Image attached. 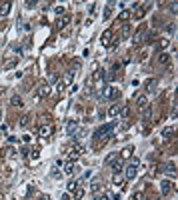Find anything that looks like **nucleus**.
<instances>
[{"label":"nucleus","mask_w":178,"mask_h":200,"mask_svg":"<svg viewBox=\"0 0 178 200\" xmlns=\"http://www.w3.org/2000/svg\"><path fill=\"white\" fill-rule=\"evenodd\" d=\"M114 126H116V124H114V122H110V124H106V126H100V128L96 130L94 136H92V138L96 140V146H100L102 142H106V140H108V136L112 134Z\"/></svg>","instance_id":"f257e3e1"},{"label":"nucleus","mask_w":178,"mask_h":200,"mask_svg":"<svg viewBox=\"0 0 178 200\" xmlns=\"http://www.w3.org/2000/svg\"><path fill=\"white\" fill-rule=\"evenodd\" d=\"M124 174H126V178H128V180L136 178V174H138V162H136V160H134V162H130L128 166L124 168Z\"/></svg>","instance_id":"f03ea898"},{"label":"nucleus","mask_w":178,"mask_h":200,"mask_svg":"<svg viewBox=\"0 0 178 200\" xmlns=\"http://www.w3.org/2000/svg\"><path fill=\"white\" fill-rule=\"evenodd\" d=\"M112 40H114V36H112V28H106V30L102 32V36H100V42H102L104 46H108V44H112Z\"/></svg>","instance_id":"7ed1b4c3"},{"label":"nucleus","mask_w":178,"mask_h":200,"mask_svg":"<svg viewBox=\"0 0 178 200\" xmlns=\"http://www.w3.org/2000/svg\"><path fill=\"white\" fill-rule=\"evenodd\" d=\"M148 8H150V2H146V4H142V6H138V10L134 12V18H136V20H142L144 14L148 12Z\"/></svg>","instance_id":"20e7f679"},{"label":"nucleus","mask_w":178,"mask_h":200,"mask_svg":"<svg viewBox=\"0 0 178 200\" xmlns=\"http://www.w3.org/2000/svg\"><path fill=\"white\" fill-rule=\"evenodd\" d=\"M38 132H40V136L48 138V136H52V132H54V126L52 124H42L40 128H38Z\"/></svg>","instance_id":"39448f33"},{"label":"nucleus","mask_w":178,"mask_h":200,"mask_svg":"<svg viewBox=\"0 0 178 200\" xmlns=\"http://www.w3.org/2000/svg\"><path fill=\"white\" fill-rule=\"evenodd\" d=\"M144 38H146V32H144V30L134 32V36H132V44H134V46H140L142 42H144Z\"/></svg>","instance_id":"423d86ee"},{"label":"nucleus","mask_w":178,"mask_h":200,"mask_svg":"<svg viewBox=\"0 0 178 200\" xmlns=\"http://www.w3.org/2000/svg\"><path fill=\"white\" fill-rule=\"evenodd\" d=\"M72 82H74V72H72V70H68V72L64 74V78H62L60 86H62V88H64V86H70Z\"/></svg>","instance_id":"0eeeda50"},{"label":"nucleus","mask_w":178,"mask_h":200,"mask_svg":"<svg viewBox=\"0 0 178 200\" xmlns=\"http://www.w3.org/2000/svg\"><path fill=\"white\" fill-rule=\"evenodd\" d=\"M172 188H174V182L164 180L162 184H160V190H162V194H164V196H166V194H170V192H172Z\"/></svg>","instance_id":"6e6552de"},{"label":"nucleus","mask_w":178,"mask_h":200,"mask_svg":"<svg viewBox=\"0 0 178 200\" xmlns=\"http://www.w3.org/2000/svg\"><path fill=\"white\" fill-rule=\"evenodd\" d=\"M68 22H70V16H68V14H62L60 18L56 20V28H58V30H62V28H64Z\"/></svg>","instance_id":"1a4fd4ad"},{"label":"nucleus","mask_w":178,"mask_h":200,"mask_svg":"<svg viewBox=\"0 0 178 200\" xmlns=\"http://www.w3.org/2000/svg\"><path fill=\"white\" fill-rule=\"evenodd\" d=\"M136 106H138L140 110L148 108V96H146V94H140V96L136 98Z\"/></svg>","instance_id":"9d476101"},{"label":"nucleus","mask_w":178,"mask_h":200,"mask_svg":"<svg viewBox=\"0 0 178 200\" xmlns=\"http://www.w3.org/2000/svg\"><path fill=\"white\" fill-rule=\"evenodd\" d=\"M66 132H68V136H74L76 132H78V124H76V120H70L68 126H66Z\"/></svg>","instance_id":"9b49d317"},{"label":"nucleus","mask_w":178,"mask_h":200,"mask_svg":"<svg viewBox=\"0 0 178 200\" xmlns=\"http://www.w3.org/2000/svg\"><path fill=\"white\" fill-rule=\"evenodd\" d=\"M168 46V38H158L156 40V44H154V48L156 50H160V52H164V48Z\"/></svg>","instance_id":"f8f14e48"},{"label":"nucleus","mask_w":178,"mask_h":200,"mask_svg":"<svg viewBox=\"0 0 178 200\" xmlns=\"http://www.w3.org/2000/svg\"><path fill=\"white\" fill-rule=\"evenodd\" d=\"M130 32H132V28H130V24H122V28H120V38H118V40H124V38L128 36Z\"/></svg>","instance_id":"ddd939ff"},{"label":"nucleus","mask_w":178,"mask_h":200,"mask_svg":"<svg viewBox=\"0 0 178 200\" xmlns=\"http://www.w3.org/2000/svg\"><path fill=\"white\" fill-rule=\"evenodd\" d=\"M100 188H102V180H100V178H96V180L90 184V192L96 194V192H100Z\"/></svg>","instance_id":"4468645a"},{"label":"nucleus","mask_w":178,"mask_h":200,"mask_svg":"<svg viewBox=\"0 0 178 200\" xmlns=\"http://www.w3.org/2000/svg\"><path fill=\"white\" fill-rule=\"evenodd\" d=\"M10 8H12V2H2L0 4V16H6L10 12Z\"/></svg>","instance_id":"2eb2a0df"},{"label":"nucleus","mask_w":178,"mask_h":200,"mask_svg":"<svg viewBox=\"0 0 178 200\" xmlns=\"http://www.w3.org/2000/svg\"><path fill=\"white\" fill-rule=\"evenodd\" d=\"M130 16H132V14H130V10H122L120 12V14H118V24H126V20H128L130 18Z\"/></svg>","instance_id":"dca6fc26"},{"label":"nucleus","mask_w":178,"mask_h":200,"mask_svg":"<svg viewBox=\"0 0 178 200\" xmlns=\"http://www.w3.org/2000/svg\"><path fill=\"white\" fill-rule=\"evenodd\" d=\"M132 152H134V148H132V146H126L124 150H122V154H120V160H128L130 156H132Z\"/></svg>","instance_id":"f3484780"},{"label":"nucleus","mask_w":178,"mask_h":200,"mask_svg":"<svg viewBox=\"0 0 178 200\" xmlns=\"http://www.w3.org/2000/svg\"><path fill=\"white\" fill-rule=\"evenodd\" d=\"M112 170H114V174H120L122 170H124V164H122V160H114V162H112Z\"/></svg>","instance_id":"a211bd4d"},{"label":"nucleus","mask_w":178,"mask_h":200,"mask_svg":"<svg viewBox=\"0 0 178 200\" xmlns=\"http://www.w3.org/2000/svg\"><path fill=\"white\" fill-rule=\"evenodd\" d=\"M108 98H110V100L120 98V88H110V90H108Z\"/></svg>","instance_id":"6ab92c4d"},{"label":"nucleus","mask_w":178,"mask_h":200,"mask_svg":"<svg viewBox=\"0 0 178 200\" xmlns=\"http://www.w3.org/2000/svg\"><path fill=\"white\" fill-rule=\"evenodd\" d=\"M156 84H158V80H156V78H150V80H146L144 88H146L148 92H152V90H154V86H156Z\"/></svg>","instance_id":"aec40b11"},{"label":"nucleus","mask_w":178,"mask_h":200,"mask_svg":"<svg viewBox=\"0 0 178 200\" xmlns=\"http://www.w3.org/2000/svg\"><path fill=\"white\" fill-rule=\"evenodd\" d=\"M48 92H50L48 84H40V86H38V96H48Z\"/></svg>","instance_id":"412c9836"},{"label":"nucleus","mask_w":178,"mask_h":200,"mask_svg":"<svg viewBox=\"0 0 178 200\" xmlns=\"http://www.w3.org/2000/svg\"><path fill=\"white\" fill-rule=\"evenodd\" d=\"M112 182H114V186H124V176L114 174V176H112Z\"/></svg>","instance_id":"4be33fe9"},{"label":"nucleus","mask_w":178,"mask_h":200,"mask_svg":"<svg viewBox=\"0 0 178 200\" xmlns=\"http://www.w3.org/2000/svg\"><path fill=\"white\" fill-rule=\"evenodd\" d=\"M118 112H120V106L118 104H112L108 108V116H118Z\"/></svg>","instance_id":"5701e85b"},{"label":"nucleus","mask_w":178,"mask_h":200,"mask_svg":"<svg viewBox=\"0 0 178 200\" xmlns=\"http://www.w3.org/2000/svg\"><path fill=\"white\" fill-rule=\"evenodd\" d=\"M118 114H120V118H128V116H130V106H128V104H126V106H122Z\"/></svg>","instance_id":"b1692460"},{"label":"nucleus","mask_w":178,"mask_h":200,"mask_svg":"<svg viewBox=\"0 0 178 200\" xmlns=\"http://www.w3.org/2000/svg\"><path fill=\"white\" fill-rule=\"evenodd\" d=\"M10 104L18 108V106H22V98H20L18 94H14V96H12V98H10Z\"/></svg>","instance_id":"393cba45"},{"label":"nucleus","mask_w":178,"mask_h":200,"mask_svg":"<svg viewBox=\"0 0 178 200\" xmlns=\"http://www.w3.org/2000/svg\"><path fill=\"white\" fill-rule=\"evenodd\" d=\"M114 160H118V154H116V152H110L106 158H104V164H112Z\"/></svg>","instance_id":"a878e982"},{"label":"nucleus","mask_w":178,"mask_h":200,"mask_svg":"<svg viewBox=\"0 0 178 200\" xmlns=\"http://www.w3.org/2000/svg\"><path fill=\"white\" fill-rule=\"evenodd\" d=\"M38 118H40L42 124H52V116H50V114H42V116H38ZM42 124H40V126H42Z\"/></svg>","instance_id":"bb28decb"},{"label":"nucleus","mask_w":178,"mask_h":200,"mask_svg":"<svg viewBox=\"0 0 178 200\" xmlns=\"http://www.w3.org/2000/svg\"><path fill=\"white\" fill-rule=\"evenodd\" d=\"M168 58H170V56H168V52H160L158 54V62H160V64H166Z\"/></svg>","instance_id":"cd10ccee"},{"label":"nucleus","mask_w":178,"mask_h":200,"mask_svg":"<svg viewBox=\"0 0 178 200\" xmlns=\"http://www.w3.org/2000/svg\"><path fill=\"white\" fill-rule=\"evenodd\" d=\"M16 64H18V56H14V58H10V60H6V64H4V66H6V68H14Z\"/></svg>","instance_id":"c85d7f7f"},{"label":"nucleus","mask_w":178,"mask_h":200,"mask_svg":"<svg viewBox=\"0 0 178 200\" xmlns=\"http://www.w3.org/2000/svg\"><path fill=\"white\" fill-rule=\"evenodd\" d=\"M162 136H164V138H172V136H174V128H164V132H162Z\"/></svg>","instance_id":"c756f323"},{"label":"nucleus","mask_w":178,"mask_h":200,"mask_svg":"<svg viewBox=\"0 0 178 200\" xmlns=\"http://www.w3.org/2000/svg\"><path fill=\"white\" fill-rule=\"evenodd\" d=\"M82 196H84V190L82 188H76L74 190V200H82Z\"/></svg>","instance_id":"7c9ffc66"},{"label":"nucleus","mask_w":178,"mask_h":200,"mask_svg":"<svg viewBox=\"0 0 178 200\" xmlns=\"http://www.w3.org/2000/svg\"><path fill=\"white\" fill-rule=\"evenodd\" d=\"M28 122H30V116H28V114H24V116L20 118V126H28Z\"/></svg>","instance_id":"2f4dec72"},{"label":"nucleus","mask_w":178,"mask_h":200,"mask_svg":"<svg viewBox=\"0 0 178 200\" xmlns=\"http://www.w3.org/2000/svg\"><path fill=\"white\" fill-rule=\"evenodd\" d=\"M112 6H114V2H110L108 6H106V10H104V18H108V16L112 14Z\"/></svg>","instance_id":"473e14b6"},{"label":"nucleus","mask_w":178,"mask_h":200,"mask_svg":"<svg viewBox=\"0 0 178 200\" xmlns=\"http://www.w3.org/2000/svg\"><path fill=\"white\" fill-rule=\"evenodd\" d=\"M78 156H80V154H78V152L74 150V148H72V150H68V158H70V160H76V158H78Z\"/></svg>","instance_id":"72a5a7b5"},{"label":"nucleus","mask_w":178,"mask_h":200,"mask_svg":"<svg viewBox=\"0 0 178 200\" xmlns=\"http://www.w3.org/2000/svg\"><path fill=\"white\" fill-rule=\"evenodd\" d=\"M72 172H74V162L66 164V168H64V174H72Z\"/></svg>","instance_id":"f704fd0d"},{"label":"nucleus","mask_w":178,"mask_h":200,"mask_svg":"<svg viewBox=\"0 0 178 200\" xmlns=\"http://www.w3.org/2000/svg\"><path fill=\"white\" fill-rule=\"evenodd\" d=\"M142 116H144V120H148V118L152 116V108H150V106H148V108H144V114H142Z\"/></svg>","instance_id":"c9c22d12"},{"label":"nucleus","mask_w":178,"mask_h":200,"mask_svg":"<svg viewBox=\"0 0 178 200\" xmlns=\"http://www.w3.org/2000/svg\"><path fill=\"white\" fill-rule=\"evenodd\" d=\"M76 184H78L76 180H70L68 182V190H70V192H74V190H76Z\"/></svg>","instance_id":"e433bc0d"},{"label":"nucleus","mask_w":178,"mask_h":200,"mask_svg":"<svg viewBox=\"0 0 178 200\" xmlns=\"http://www.w3.org/2000/svg\"><path fill=\"white\" fill-rule=\"evenodd\" d=\"M54 12H56V14H64V6H60V4H58V6L54 8Z\"/></svg>","instance_id":"4c0bfd02"},{"label":"nucleus","mask_w":178,"mask_h":200,"mask_svg":"<svg viewBox=\"0 0 178 200\" xmlns=\"http://www.w3.org/2000/svg\"><path fill=\"white\" fill-rule=\"evenodd\" d=\"M132 200H142V192H134L132 194Z\"/></svg>","instance_id":"58836bf2"},{"label":"nucleus","mask_w":178,"mask_h":200,"mask_svg":"<svg viewBox=\"0 0 178 200\" xmlns=\"http://www.w3.org/2000/svg\"><path fill=\"white\" fill-rule=\"evenodd\" d=\"M36 4H38V2H34V0H30V2H26V4H24V6H26V8H34Z\"/></svg>","instance_id":"ea45409f"},{"label":"nucleus","mask_w":178,"mask_h":200,"mask_svg":"<svg viewBox=\"0 0 178 200\" xmlns=\"http://www.w3.org/2000/svg\"><path fill=\"white\" fill-rule=\"evenodd\" d=\"M146 58H148V52H146V50H144V52L140 54V62H146Z\"/></svg>","instance_id":"a19ab883"},{"label":"nucleus","mask_w":178,"mask_h":200,"mask_svg":"<svg viewBox=\"0 0 178 200\" xmlns=\"http://www.w3.org/2000/svg\"><path fill=\"white\" fill-rule=\"evenodd\" d=\"M96 200H110L108 194H100V196H96Z\"/></svg>","instance_id":"79ce46f5"},{"label":"nucleus","mask_w":178,"mask_h":200,"mask_svg":"<svg viewBox=\"0 0 178 200\" xmlns=\"http://www.w3.org/2000/svg\"><path fill=\"white\" fill-rule=\"evenodd\" d=\"M48 78H50V82H58V74H50Z\"/></svg>","instance_id":"37998d69"},{"label":"nucleus","mask_w":178,"mask_h":200,"mask_svg":"<svg viewBox=\"0 0 178 200\" xmlns=\"http://www.w3.org/2000/svg\"><path fill=\"white\" fill-rule=\"evenodd\" d=\"M14 152H16V150H14V148H12V146H8V148H6V154H8V156H12V154H14Z\"/></svg>","instance_id":"c03bdc74"},{"label":"nucleus","mask_w":178,"mask_h":200,"mask_svg":"<svg viewBox=\"0 0 178 200\" xmlns=\"http://www.w3.org/2000/svg\"><path fill=\"white\" fill-rule=\"evenodd\" d=\"M170 12H172V14H176V2L170 4Z\"/></svg>","instance_id":"a18cd8bd"},{"label":"nucleus","mask_w":178,"mask_h":200,"mask_svg":"<svg viewBox=\"0 0 178 200\" xmlns=\"http://www.w3.org/2000/svg\"><path fill=\"white\" fill-rule=\"evenodd\" d=\"M30 156H32V160H36L38 158V152L36 150H30Z\"/></svg>","instance_id":"49530a36"},{"label":"nucleus","mask_w":178,"mask_h":200,"mask_svg":"<svg viewBox=\"0 0 178 200\" xmlns=\"http://www.w3.org/2000/svg\"><path fill=\"white\" fill-rule=\"evenodd\" d=\"M20 152H22V156H24V158H26V156H28V152H30V150H28V148H22V150H20Z\"/></svg>","instance_id":"de8ad7c7"},{"label":"nucleus","mask_w":178,"mask_h":200,"mask_svg":"<svg viewBox=\"0 0 178 200\" xmlns=\"http://www.w3.org/2000/svg\"><path fill=\"white\" fill-rule=\"evenodd\" d=\"M38 200H50V196H48V194H40V198H38Z\"/></svg>","instance_id":"09e8293b"},{"label":"nucleus","mask_w":178,"mask_h":200,"mask_svg":"<svg viewBox=\"0 0 178 200\" xmlns=\"http://www.w3.org/2000/svg\"><path fill=\"white\" fill-rule=\"evenodd\" d=\"M60 200H70V196H68V194H64V196H62Z\"/></svg>","instance_id":"8fccbe9b"},{"label":"nucleus","mask_w":178,"mask_h":200,"mask_svg":"<svg viewBox=\"0 0 178 200\" xmlns=\"http://www.w3.org/2000/svg\"><path fill=\"white\" fill-rule=\"evenodd\" d=\"M0 200H4V194H0Z\"/></svg>","instance_id":"3c124183"},{"label":"nucleus","mask_w":178,"mask_h":200,"mask_svg":"<svg viewBox=\"0 0 178 200\" xmlns=\"http://www.w3.org/2000/svg\"><path fill=\"white\" fill-rule=\"evenodd\" d=\"M0 122H2V112H0Z\"/></svg>","instance_id":"603ef678"}]
</instances>
